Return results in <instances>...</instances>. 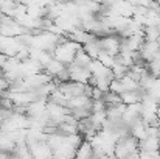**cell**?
<instances>
[{"label":"cell","instance_id":"obj_1","mask_svg":"<svg viewBox=\"0 0 160 159\" xmlns=\"http://www.w3.org/2000/svg\"><path fill=\"white\" fill-rule=\"evenodd\" d=\"M81 49H82V45H81L79 42H76V41H73V39H70V38H68L67 41H64V42L58 44L52 53H53V58L59 59V61H61V62H64L65 66H68V64H72V62H73L76 52H78V50H81Z\"/></svg>","mask_w":160,"mask_h":159},{"label":"cell","instance_id":"obj_2","mask_svg":"<svg viewBox=\"0 0 160 159\" xmlns=\"http://www.w3.org/2000/svg\"><path fill=\"white\" fill-rule=\"evenodd\" d=\"M100 44H101V49L104 52L110 53L113 56H117L120 53L121 49V36L117 33H110V34H104V36H100Z\"/></svg>","mask_w":160,"mask_h":159},{"label":"cell","instance_id":"obj_3","mask_svg":"<svg viewBox=\"0 0 160 159\" xmlns=\"http://www.w3.org/2000/svg\"><path fill=\"white\" fill-rule=\"evenodd\" d=\"M68 73H70V80L73 81H79V83H89L92 78V72L89 70V67H81L75 62L67 66Z\"/></svg>","mask_w":160,"mask_h":159},{"label":"cell","instance_id":"obj_4","mask_svg":"<svg viewBox=\"0 0 160 159\" xmlns=\"http://www.w3.org/2000/svg\"><path fill=\"white\" fill-rule=\"evenodd\" d=\"M30 150L33 158H53V148L47 140H38L30 144Z\"/></svg>","mask_w":160,"mask_h":159},{"label":"cell","instance_id":"obj_5","mask_svg":"<svg viewBox=\"0 0 160 159\" xmlns=\"http://www.w3.org/2000/svg\"><path fill=\"white\" fill-rule=\"evenodd\" d=\"M89 70L92 72V77H107V78H115L113 77V72H112V69L110 67H107L104 66L100 59H92V62L89 64Z\"/></svg>","mask_w":160,"mask_h":159},{"label":"cell","instance_id":"obj_6","mask_svg":"<svg viewBox=\"0 0 160 159\" xmlns=\"http://www.w3.org/2000/svg\"><path fill=\"white\" fill-rule=\"evenodd\" d=\"M67 108H68V109L86 108V109H90V111H92V98L87 97L86 94H81V95H76V97H72V98H68V102H67Z\"/></svg>","mask_w":160,"mask_h":159},{"label":"cell","instance_id":"obj_7","mask_svg":"<svg viewBox=\"0 0 160 159\" xmlns=\"http://www.w3.org/2000/svg\"><path fill=\"white\" fill-rule=\"evenodd\" d=\"M53 156L54 158H75L76 156V148L67 142V137H65V142H62L59 147L53 148Z\"/></svg>","mask_w":160,"mask_h":159},{"label":"cell","instance_id":"obj_8","mask_svg":"<svg viewBox=\"0 0 160 159\" xmlns=\"http://www.w3.org/2000/svg\"><path fill=\"white\" fill-rule=\"evenodd\" d=\"M160 150V139L157 136H146L143 140H138V151H156Z\"/></svg>","mask_w":160,"mask_h":159},{"label":"cell","instance_id":"obj_9","mask_svg":"<svg viewBox=\"0 0 160 159\" xmlns=\"http://www.w3.org/2000/svg\"><path fill=\"white\" fill-rule=\"evenodd\" d=\"M78 159H90L93 158V145L89 140H82V144L76 148V156Z\"/></svg>","mask_w":160,"mask_h":159},{"label":"cell","instance_id":"obj_10","mask_svg":"<svg viewBox=\"0 0 160 159\" xmlns=\"http://www.w3.org/2000/svg\"><path fill=\"white\" fill-rule=\"evenodd\" d=\"M82 49L89 53V55H90L93 59H95V58H98L100 52L103 50V49H101V44H100V36H95L92 41L86 42V44L82 45Z\"/></svg>","mask_w":160,"mask_h":159},{"label":"cell","instance_id":"obj_11","mask_svg":"<svg viewBox=\"0 0 160 159\" xmlns=\"http://www.w3.org/2000/svg\"><path fill=\"white\" fill-rule=\"evenodd\" d=\"M65 67H67V66H65L64 62H61L59 59L53 58V59H52V61H50V62H48V64L44 67V70H45L47 73H50V75L54 78V77H56V75H58L61 70H64Z\"/></svg>","mask_w":160,"mask_h":159},{"label":"cell","instance_id":"obj_12","mask_svg":"<svg viewBox=\"0 0 160 159\" xmlns=\"http://www.w3.org/2000/svg\"><path fill=\"white\" fill-rule=\"evenodd\" d=\"M92 59H93V58H92L89 53L86 52L84 49H81V50H78V52H76L73 62H75V64H78V66H81V67H89V64L92 62Z\"/></svg>","mask_w":160,"mask_h":159},{"label":"cell","instance_id":"obj_13","mask_svg":"<svg viewBox=\"0 0 160 159\" xmlns=\"http://www.w3.org/2000/svg\"><path fill=\"white\" fill-rule=\"evenodd\" d=\"M160 36V27L152 25V27H145V38L146 41H157Z\"/></svg>","mask_w":160,"mask_h":159},{"label":"cell","instance_id":"obj_14","mask_svg":"<svg viewBox=\"0 0 160 159\" xmlns=\"http://www.w3.org/2000/svg\"><path fill=\"white\" fill-rule=\"evenodd\" d=\"M97 59H100L104 66L110 67V69H112V66L117 62V56H113V55H110V53L104 52V50H101V52H100V55H98V58H97Z\"/></svg>","mask_w":160,"mask_h":159},{"label":"cell","instance_id":"obj_15","mask_svg":"<svg viewBox=\"0 0 160 159\" xmlns=\"http://www.w3.org/2000/svg\"><path fill=\"white\" fill-rule=\"evenodd\" d=\"M112 72H113V77L120 80V78H123V77H124V75H126V73L129 72V67L117 61V62H115V64L112 66Z\"/></svg>","mask_w":160,"mask_h":159},{"label":"cell","instance_id":"obj_16","mask_svg":"<svg viewBox=\"0 0 160 159\" xmlns=\"http://www.w3.org/2000/svg\"><path fill=\"white\" fill-rule=\"evenodd\" d=\"M109 89H110V91H113V92H117V94L124 92L123 83H121V80H118V78H113V80L110 81V87H109Z\"/></svg>","mask_w":160,"mask_h":159},{"label":"cell","instance_id":"obj_17","mask_svg":"<svg viewBox=\"0 0 160 159\" xmlns=\"http://www.w3.org/2000/svg\"><path fill=\"white\" fill-rule=\"evenodd\" d=\"M106 102L103 98H97V100H92V112H97V111H106Z\"/></svg>","mask_w":160,"mask_h":159},{"label":"cell","instance_id":"obj_18","mask_svg":"<svg viewBox=\"0 0 160 159\" xmlns=\"http://www.w3.org/2000/svg\"><path fill=\"white\" fill-rule=\"evenodd\" d=\"M103 95H104V92H103L100 87H97V86H93V87H92V100L103 98Z\"/></svg>","mask_w":160,"mask_h":159},{"label":"cell","instance_id":"obj_19","mask_svg":"<svg viewBox=\"0 0 160 159\" xmlns=\"http://www.w3.org/2000/svg\"><path fill=\"white\" fill-rule=\"evenodd\" d=\"M157 13H159V14H160V6H159V9H157Z\"/></svg>","mask_w":160,"mask_h":159}]
</instances>
